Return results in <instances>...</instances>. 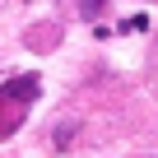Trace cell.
Returning a JSON list of instances; mask_svg holds the SVG:
<instances>
[{"label": "cell", "mask_w": 158, "mask_h": 158, "mask_svg": "<svg viewBox=\"0 0 158 158\" xmlns=\"http://www.w3.org/2000/svg\"><path fill=\"white\" fill-rule=\"evenodd\" d=\"M37 93H42V79H37V74H14V79H5V89H0V139L19 130V121H23L19 112L33 107Z\"/></svg>", "instance_id": "6da1fadb"}, {"label": "cell", "mask_w": 158, "mask_h": 158, "mask_svg": "<svg viewBox=\"0 0 158 158\" xmlns=\"http://www.w3.org/2000/svg\"><path fill=\"white\" fill-rule=\"evenodd\" d=\"M74 5H79V14H84V19H98L107 0H74Z\"/></svg>", "instance_id": "7a4b0ae2"}]
</instances>
